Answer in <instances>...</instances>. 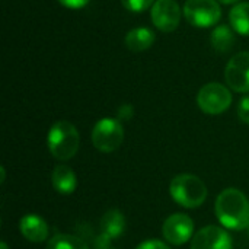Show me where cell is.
Masks as SVG:
<instances>
[{
	"mask_svg": "<svg viewBox=\"0 0 249 249\" xmlns=\"http://www.w3.org/2000/svg\"><path fill=\"white\" fill-rule=\"evenodd\" d=\"M133 117V107L128 104H124L118 109V118L120 120H130Z\"/></svg>",
	"mask_w": 249,
	"mask_h": 249,
	"instance_id": "22",
	"label": "cell"
},
{
	"mask_svg": "<svg viewBox=\"0 0 249 249\" xmlns=\"http://www.w3.org/2000/svg\"><path fill=\"white\" fill-rule=\"evenodd\" d=\"M108 249H111V248H108Z\"/></svg>",
	"mask_w": 249,
	"mask_h": 249,
	"instance_id": "26",
	"label": "cell"
},
{
	"mask_svg": "<svg viewBox=\"0 0 249 249\" xmlns=\"http://www.w3.org/2000/svg\"><path fill=\"white\" fill-rule=\"evenodd\" d=\"M77 181L74 172L64 165L55 166L53 172V187L60 194H71L76 190Z\"/></svg>",
	"mask_w": 249,
	"mask_h": 249,
	"instance_id": "14",
	"label": "cell"
},
{
	"mask_svg": "<svg viewBox=\"0 0 249 249\" xmlns=\"http://www.w3.org/2000/svg\"><path fill=\"white\" fill-rule=\"evenodd\" d=\"M48 149L51 155L58 160H67L73 158L80 144V136L76 127L67 121H57L48 133Z\"/></svg>",
	"mask_w": 249,
	"mask_h": 249,
	"instance_id": "3",
	"label": "cell"
},
{
	"mask_svg": "<svg viewBox=\"0 0 249 249\" xmlns=\"http://www.w3.org/2000/svg\"><path fill=\"white\" fill-rule=\"evenodd\" d=\"M136 249H171L166 244L160 242V241H146L143 244H140Z\"/></svg>",
	"mask_w": 249,
	"mask_h": 249,
	"instance_id": "20",
	"label": "cell"
},
{
	"mask_svg": "<svg viewBox=\"0 0 249 249\" xmlns=\"http://www.w3.org/2000/svg\"><path fill=\"white\" fill-rule=\"evenodd\" d=\"M210 42H212V47L217 53L226 54V53H229L235 47L236 38H235V34L231 29V26H228V25H219L212 32Z\"/></svg>",
	"mask_w": 249,
	"mask_h": 249,
	"instance_id": "15",
	"label": "cell"
},
{
	"mask_svg": "<svg viewBox=\"0 0 249 249\" xmlns=\"http://www.w3.org/2000/svg\"><path fill=\"white\" fill-rule=\"evenodd\" d=\"M152 22L162 32H172L181 22V9L175 0H156L152 6Z\"/></svg>",
	"mask_w": 249,
	"mask_h": 249,
	"instance_id": "8",
	"label": "cell"
},
{
	"mask_svg": "<svg viewBox=\"0 0 249 249\" xmlns=\"http://www.w3.org/2000/svg\"><path fill=\"white\" fill-rule=\"evenodd\" d=\"M124 140V128L118 120L102 118L99 120L92 130V143L93 146L104 152L111 153L117 150Z\"/></svg>",
	"mask_w": 249,
	"mask_h": 249,
	"instance_id": "4",
	"label": "cell"
},
{
	"mask_svg": "<svg viewBox=\"0 0 249 249\" xmlns=\"http://www.w3.org/2000/svg\"><path fill=\"white\" fill-rule=\"evenodd\" d=\"M171 197L182 207L196 209L200 207L207 198V188L204 182L190 174L177 175L169 187Z\"/></svg>",
	"mask_w": 249,
	"mask_h": 249,
	"instance_id": "2",
	"label": "cell"
},
{
	"mask_svg": "<svg viewBox=\"0 0 249 249\" xmlns=\"http://www.w3.org/2000/svg\"><path fill=\"white\" fill-rule=\"evenodd\" d=\"M216 216L228 229H247L249 226V201L247 196L236 188L222 191L216 200Z\"/></svg>",
	"mask_w": 249,
	"mask_h": 249,
	"instance_id": "1",
	"label": "cell"
},
{
	"mask_svg": "<svg viewBox=\"0 0 249 249\" xmlns=\"http://www.w3.org/2000/svg\"><path fill=\"white\" fill-rule=\"evenodd\" d=\"M191 249H233V245L226 231L219 226H206L194 235Z\"/></svg>",
	"mask_w": 249,
	"mask_h": 249,
	"instance_id": "10",
	"label": "cell"
},
{
	"mask_svg": "<svg viewBox=\"0 0 249 249\" xmlns=\"http://www.w3.org/2000/svg\"><path fill=\"white\" fill-rule=\"evenodd\" d=\"M121 3L127 10L139 13V12L149 9L155 3V0H121Z\"/></svg>",
	"mask_w": 249,
	"mask_h": 249,
	"instance_id": "18",
	"label": "cell"
},
{
	"mask_svg": "<svg viewBox=\"0 0 249 249\" xmlns=\"http://www.w3.org/2000/svg\"><path fill=\"white\" fill-rule=\"evenodd\" d=\"M47 249H89L86 242L73 235H55L50 239Z\"/></svg>",
	"mask_w": 249,
	"mask_h": 249,
	"instance_id": "17",
	"label": "cell"
},
{
	"mask_svg": "<svg viewBox=\"0 0 249 249\" xmlns=\"http://www.w3.org/2000/svg\"><path fill=\"white\" fill-rule=\"evenodd\" d=\"M185 19L197 28H210L222 18L217 0H187L184 4Z\"/></svg>",
	"mask_w": 249,
	"mask_h": 249,
	"instance_id": "5",
	"label": "cell"
},
{
	"mask_svg": "<svg viewBox=\"0 0 249 249\" xmlns=\"http://www.w3.org/2000/svg\"><path fill=\"white\" fill-rule=\"evenodd\" d=\"M229 20L235 32L249 36V3H239L233 6L229 13Z\"/></svg>",
	"mask_w": 249,
	"mask_h": 249,
	"instance_id": "16",
	"label": "cell"
},
{
	"mask_svg": "<svg viewBox=\"0 0 249 249\" xmlns=\"http://www.w3.org/2000/svg\"><path fill=\"white\" fill-rule=\"evenodd\" d=\"M153 42H155L153 31H150L149 28H144V26L134 28L125 35V45L128 50H131L134 53H140V51L150 48L153 45Z\"/></svg>",
	"mask_w": 249,
	"mask_h": 249,
	"instance_id": "13",
	"label": "cell"
},
{
	"mask_svg": "<svg viewBox=\"0 0 249 249\" xmlns=\"http://www.w3.org/2000/svg\"><path fill=\"white\" fill-rule=\"evenodd\" d=\"M0 248H1V249H7V245H6L4 242H1V245H0Z\"/></svg>",
	"mask_w": 249,
	"mask_h": 249,
	"instance_id": "24",
	"label": "cell"
},
{
	"mask_svg": "<svg viewBox=\"0 0 249 249\" xmlns=\"http://www.w3.org/2000/svg\"><path fill=\"white\" fill-rule=\"evenodd\" d=\"M247 233H248V236H249V226L247 228Z\"/></svg>",
	"mask_w": 249,
	"mask_h": 249,
	"instance_id": "25",
	"label": "cell"
},
{
	"mask_svg": "<svg viewBox=\"0 0 249 249\" xmlns=\"http://www.w3.org/2000/svg\"><path fill=\"white\" fill-rule=\"evenodd\" d=\"M238 115L242 123L249 124V96H245L241 99V102L238 105Z\"/></svg>",
	"mask_w": 249,
	"mask_h": 249,
	"instance_id": "19",
	"label": "cell"
},
{
	"mask_svg": "<svg viewBox=\"0 0 249 249\" xmlns=\"http://www.w3.org/2000/svg\"><path fill=\"white\" fill-rule=\"evenodd\" d=\"M20 233L29 242H44L48 236L47 222L36 214H26L19 222Z\"/></svg>",
	"mask_w": 249,
	"mask_h": 249,
	"instance_id": "11",
	"label": "cell"
},
{
	"mask_svg": "<svg viewBox=\"0 0 249 249\" xmlns=\"http://www.w3.org/2000/svg\"><path fill=\"white\" fill-rule=\"evenodd\" d=\"M217 1H220V3H223V4H232V3H236V1H239V0H217Z\"/></svg>",
	"mask_w": 249,
	"mask_h": 249,
	"instance_id": "23",
	"label": "cell"
},
{
	"mask_svg": "<svg viewBox=\"0 0 249 249\" xmlns=\"http://www.w3.org/2000/svg\"><path fill=\"white\" fill-rule=\"evenodd\" d=\"M225 79L228 86L239 93L249 92V51H242L235 54L226 69Z\"/></svg>",
	"mask_w": 249,
	"mask_h": 249,
	"instance_id": "7",
	"label": "cell"
},
{
	"mask_svg": "<svg viewBox=\"0 0 249 249\" xmlns=\"http://www.w3.org/2000/svg\"><path fill=\"white\" fill-rule=\"evenodd\" d=\"M194 232V223L193 220L182 213H177L169 216L162 228L163 238L174 245H184L188 242Z\"/></svg>",
	"mask_w": 249,
	"mask_h": 249,
	"instance_id": "9",
	"label": "cell"
},
{
	"mask_svg": "<svg viewBox=\"0 0 249 249\" xmlns=\"http://www.w3.org/2000/svg\"><path fill=\"white\" fill-rule=\"evenodd\" d=\"M101 231L109 239L120 238L125 231V217H124V214L117 209H112V210L107 212L104 214V217L101 219Z\"/></svg>",
	"mask_w": 249,
	"mask_h": 249,
	"instance_id": "12",
	"label": "cell"
},
{
	"mask_svg": "<svg viewBox=\"0 0 249 249\" xmlns=\"http://www.w3.org/2000/svg\"><path fill=\"white\" fill-rule=\"evenodd\" d=\"M57 1L69 9H80L83 6H86L90 0H57Z\"/></svg>",
	"mask_w": 249,
	"mask_h": 249,
	"instance_id": "21",
	"label": "cell"
},
{
	"mask_svg": "<svg viewBox=\"0 0 249 249\" xmlns=\"http://www.w3.org/2000/svg\"><path fill=\"white\" fill-rule=\"evenodd\" d=\"M197 104L203 112L217 115L225 112L231 107L232 93L222 83H207L200 89L197 95Z\"/></svg>",
	"mask_w": 249,
	"mask_h": 249,
	"instance_id": "6",
	"label": "cell"
}]
</instances>
